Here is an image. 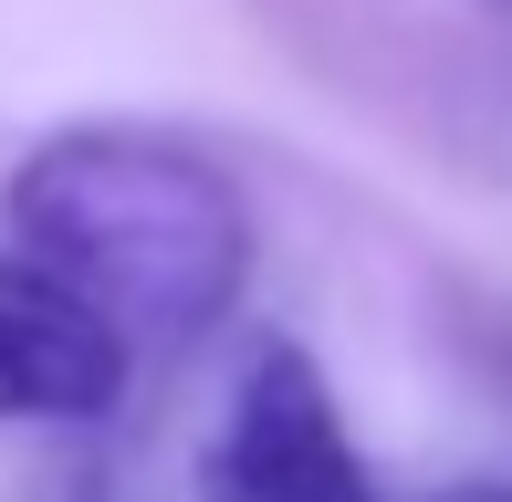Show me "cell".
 I'll use <instances>...</instances> for the list:
<instances>
[{"label":"cell","instance_id":"obj_1","mask_svg":"<svg viewBox=\"0 0 512 502\" xmlns=\"http://www.w3.org/2000/svg\"><path fill=\"white\" fill-rule=\"evenodd\" d=\"M11 251L74 283L126 346H199L251 283V199L168 126H63L0 189Z\"/></svg>","mask_w":512,"mask_h":502},{"label":"cell","instance_id":"obj_2","mask_svg":"<svg viewBox=\"0 0 512 502\" xmlns=\"http://www.w3.org/2000/svg\"><path fill=\"white\" fill-rule=\"evenodd\" d=\"M199 502H377L356 429L293 335H262L199 440Z\"/></svg>","mask_w":512,"mask_h":502},{"label":"cell","instance_id":"obj_3","mask_svg":"<svg viewBox=\"0 0 512 502\" xmlns=\"http://www.w3.org/2000/svg\"><path fill=\"white\" fill-rule=\"evenodd\" d=\"M126 367H136V346L74 283H53L42 262L0 251V429L105 419V408L126 398Z\"/></svg>","mask_w":512,"mask_h":502},{"label":"cell","instance_id":"obj_4","mask_svg":"<svg viewBox=\"0 0 512 502\" xmlns=\"http://www.w3.org/2000/svg\"><path fill=\"white\" fill-rule=\"evenodd\" d=\"M439 502H512L502 482H460V492H439Z\"/></svg>","mask_w":512,"mask_h":502},{"label":"cell","instance_id":"obj_5","mask_svg":"<svg viewBox=\"0 0 512 502\" xmlns=\"http://www.w3.org/2000/svg\"><path fill=\"white\" fill-rule=\"evenodd\" d=\"M502 11H512V0H502Z\"/></svg>","mask_w":512,"mask_h":502}]
</instances>
